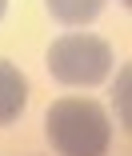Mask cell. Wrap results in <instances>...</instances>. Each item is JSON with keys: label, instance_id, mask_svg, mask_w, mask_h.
<instances>
[{"label": "cell", "instance_id": "obj_4", "mask_svg": "<svg viewBox=\"0 0 132 156\" xmlns=\"http://www.w3.org/2000/svg\"><path fill=\"white\" fill-rule=\"evenodd\" d=\"M44 4H48L52 20L72 24V28H84V24H92L104 12V0H44Z\"/></svg>", "mask_w": 132, "mask_h": 156}, {"label": "cell", "instance_id": "obj_2", "mask_svg": "<svg viewBox=\"0 0 132 156\" xmlns=\"http://www.w3.org/2000/svg\"><path fill=\"white\" fill-rule=\"evenodd\" d=\"M44 64H48L52 80H60V84L92 88V84H104L112 72V44L96 32H68L48 44Z\"/></svg>", "mask_w": 132, "mask_h": 156}, {"label": "cell", "instance_id": "obj_1", "mask_svg": "<svg viewBox=\"0 0 132 156\" xmlns=\"http://www.w3.org/2000/svg\"><path fill=\"white\" fill-rule=\"evenodd\" d=\"M44 132L60 156H108L112 120L104 104L84 96H64V100H52L44 116Z\"/></svg>", "mask_w": 132, "mask_h": 156}, {"label": "cell", "instance_id": "obj_6", "mask_svg": "<svg viewBox=\"0 0 132 156\" xmlns=\"http://www.w3.org/2000/svg\"><path fill=\"white\" fill-rule=\"evenodd\" d=\"M4 12H8V0H0V20H4Z\"/></svg>", "mask_w": 132, "mask_h": 156}, {"label": "cell", "instance_id": "obj_7", "mask_svg": "<svg viewBox=\"0 0 132 156\" xmlns=\"http://www.w3.org/2000/svg\"><path fill=\"white\" fill-rule=\"evenodd\" d=\"M124 4H128V0H124Z\"/></svg>", "mask_w": 132, "mask_h": 156}, {"label": "cell", "instance_id": "obj_5", "mask_svg": "<svg viewBox=\"0 0 132 156\" xmlns=\"http://www.w3.org/2000/svg\"><path fill=\"white\" fill-rule=\"evenodd\" d=\"M120 124H128V68H120Z\"/></svg>", "mask_w": 132, "mask_h": 156}, {"label": "cell", "instance_id": "obj_3", "mask_svg": "<svg viewBox=\"0 0 132 156\" xmlns=\"http://www.w3.org/2000/svg\"><path fill=\"white\" fill-rule=\"evenodd\" d=\"M24 104H28V76L12 60H0V124L20 120Z\"/></svg>", "mask_w": 132, "mask_h": 156}]
</instances>
